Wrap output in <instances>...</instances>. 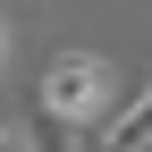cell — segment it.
I'll return each instance as SVG.
<instances>
[{
  "instance_id": "6da1fadb",
  "label": "cell",
  "mask_w": 152,
  "mask_h": 152,
  "mask_svg": "<svg viewBox=\"0 0 152 152\" xmlns=\"http://www.w3.org/2000/svg\"><path fill=\"white\" fill-rule=\"evenodd\" d=\"M110 93H118V76H110L102 51H51L42 76H34V110L51 127H68V135H85L93 118H110Z\"/></svg>"
},
{
  "instance_id": "7a4b0ae2",
  "label": "cell",
  "mask_w": 152,
  "mask_h": 152,
  "mask_svg": "<svg viewBox=\"0 0 152 152\" xmlns=\"http://www.w3.org/2000/svg\"><path fill=\"white\" fill-rule=\"evenodd\" d=\"M102 152H152V76L102 118Z\"/></svg>"
},
{
  "instance_id": "3957f363",
  "label": "cell",
  "mask_w": 152,
  "mask_h": 152,
  "mask_svg": "<svg viewBox=\"0 0 152 152\" xmlns=\"http://www.w3.org/2000/svg\"><path fill=\"white\" fill-rule=\"evenodd\" d=\"M0 152H34V144H26V135H17V127H9V118H0Z\"/></svg>"
},
{
  "instance_id": "277c9868",
  "label": "cell",
  "mask_w": 152,
  "mask_h": 152,
  "mask_svg": "<svg viewBox=\"0 0 152 152\" xmlns=\"http://www.w3.org/2000/svg\"><path fill=\"white\" fill-rule=\"evenodd\" d=\"M76 152H102V135H76Z\"/></svg>"
},
{
  "instance_id": "5b68a950",
  "label": "cell",
  "mask_w": 152,
  "mask_h": 152,
  "mask_svg": "<svg viewBox=\"0 0 152 152\" xmlns=\"http://www.w3.org/2000/svg\"><path fill=\"white\" fill-rule=\"evenodd\" d=\"M0 59H9V26H0Z\"/></svg>"
}]
</instances>
